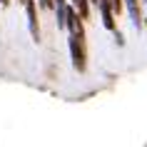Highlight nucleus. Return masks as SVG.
<instances>
[{"mask_svg": "<svg viewBox=\"0 0 147 147\" xmlns=\"http://www.w3.org/2000/svg\"><path fill=\"white\" fill-rule=\"evenodd\" d=\"M115 40H117V45H122V42H125V38H122V35H120L117 30H115Z\"/></svg>", "mask_w": 147, "mask_h": 147, "instance_id": "nucleus-5", "label": "nucleus"}, {"mask_svg": "<svg viewBox=\"0 0 147 147\" xmlns=\"http://www.w3.org/2000/svg\"><path fill=\"white\" fill-rule=\"evenodd\" d=\"M8 3H10V0H0V5H8Z\"/></svg>", "mask_w": 147, "mask_h": 147, "instance_id": "nucleus-6", "label": "nucleus"}, {"mask_svg": "<svg viewBox=\"0 0 147 147\" xmlns=\"http://www.w3.org/2000/svg\"><path fill=\"white\" fill-rule=\"evenodd\" d=\"M70 5L78 10V15L82 18V20H90V0H72Z\"/></svg>", "mask_w": 147, "mask_h": 147, "instance_id": "nucleus-4", "label": "nucleus"}, {"mask_svg": "<svg viewBox=\"0 0 147 147\" xmlns=\"http://www.w3.org/2000/svg\"><path fill=\"white\" fill-rule=\"evenodd\" d=\"M25 3V15H28V28L35 42H40V25H38V0H23Z\"/></svg>", "mask_w": 147, "mask_h": 147, "instance_id": "nucleus-2", "label": "nucleus"}, {"mask_svg": "<svg viewBox=\"0 0 147 147\" xmlns=\"http://www.w3.org/2000/svg\"><path fill=\"white\" fill-rule=\"evenodd\" d=\"M142 25H145V30H147V20H145V23H142Z\"/></svg>", "mask_w": 147, "mask_h": 147, "instance_id": "nucleus-7", "label": "nucleus"}, {"mask_svg": "<svg viewBox=\"0 0 147 147\" xmlns=\"http://www.w3.org/2000/svg\"><path fill=\"white\" fill-rule=\"evenodd\" d=\"M67 50H70L72 67L78 70V72H85V67H87V47H85V38H82V35H67Z\"/></svg>", "mask_w": 147, "mask_h": 147, "instance_id": "nucleus-1", "label": "nucleus"}, {"mask_svg": "<svg viewBox=\"0 0 147 147\" xmlns=\"http://www.w3.org/2000/svg\"><path fill=\"white\" fill-rule=\"evenodd\" d=\"M122 8L127 10V15H130V20H132V28H142V10H140V0H122Z\"/></svg>", "mask_w": 147, "mask_h": 147, "instance_id": "nucleus-3", "label": "nucleus"}]
</instances>
